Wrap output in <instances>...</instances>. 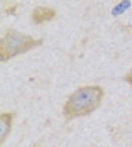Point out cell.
<instances>
[{
  "instance_id": "obj_1",
  "label": "cell",
  "mask_w": 132,
  "mask_h": 147,
  "mask_svg": "<svg viewBox=\"0 0 132 147\" xmlns=\"http://www.w3.org/2000/svg\"><path fill=\"white\" fill-rule=\"evenodd\" d=\"M103 96L105 88L100 85H85L76 88L63 103V117L66 120L87 117L102 105Z\"/></svg>"
},
{
  "instance_id": "obj_3",
  "label": "cell",
  "mask_w": 132,
  "mask_h": 147,
  "mask_svg": "<svg viewBox=\"0 0 132 147\" xmlns=\"http://www.w3.org/2000/svg\"><path fill=\"white\" fill-rule=\"evenodd\" d=\"M58 17V10L54 7H49V5H37L32 12H30V22L34 26H43L47 24L51 20H54Z\"/></svg>"
},
{
  "instance_id": "obj_2",
  "label": "cell",
  "mask_w": 132,
  "mask_h": 147,
  "mask_svg": "<svg viewBox=\"0 0 132 147\" xmlns=\"http://www.w3.org/2000/svg\"><path fill=\"white\" fill-rule=\"evenodd\" d=\"M43 42L44 41L39 37H32L29 34H24L20 30H15L10 27L0 37V61L7 63L15 56L26 54L32 49L43 46Z\"/></svg>"
},
{
  "instance_id": "obj_5",
  "label": "cell",
  "mask_w": 132,
  "mask_h": 147,
  "mask_svg": "<svg viewBox=\"0 0 132 147\" xmlns=\"http://www.w3.org/2000/svg\"><path fill=\"white\" fill-rule=\"evenodd\" d=\"M124 81H125V83H129V85L132 86V68L129 69V73H125V76H124Z\"/></svg>"
},
{
  "instance_id": "obj_4",
  "label": "cell",
  "mask_w": 132,
  "mask_h": 147,
  "mask_svg": "<svg viewBox=\"0 0 132 147\" xmlns=\"http://www.w3.org/2000/svg\"><path fill=\"white\" fill-rule=\"evenodd\" d=\"M15 115L17 113H15L14 110L12 112H2L0 113V146H3V142L10 135L12 125H14V122H15Z\"/></svg>"
}]
</instances>
